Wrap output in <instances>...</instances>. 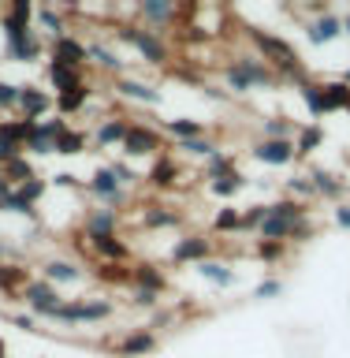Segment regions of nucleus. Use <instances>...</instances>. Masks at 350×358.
<instances>
[{
    "label": "nucleus",
    "mask_w": 350,
    "mask_h": 358,
    "mask_svg": "<svg viewBox=\"0 0 350 358\" xmlns=\"http://www.w3.org/2000/svg\"><path fill=\"white\" fill-rule=\"evenodd\" d=\"M86 56H89V60H97L101 71H112L116 78L123 75V56L116 49H108L105 41H86Z\"/></svg>",
    "instance_id": "obj_27"
},
{
    "label": "nucleus",
    "mask_w": 350,
    "mask_h": 358,
    "mask_svg": "<svg viewBox=\"0 0 350 358\" xmlns=\"http://www.w3.org/2000/svg\"><path fill=\"white\" fill-rule=\"evenodd\" d=\"M108 168H112V172H116V179H119L123 187H127V183H134V179H138V176H134V168H131V164H123V161H112Z\"/></svg>",
    "instance_id": "obj_53"
},
{
    "label": "nucleus",
    "mask_w": 350,
    "mask_h": 358,
    "mask_svg": "<svg viewBox=\"0 0 350 358\" xmlns=\"http://www.w3.org/2000/svg\"><path fill=\"white\" fill-rule=\"evenodd\" d=\"M279 291H284V284H279V280H261V284L254 287V299H276Z\"/></svg>",
    "instance_id": "obj_51"
},
{
    "label": "nucleus",
    "mask_w": 350,
    "mask_h": 358,
    "mask_svg": "<svg viewBox=\"0 0 350 358\" xmlns=\"http://www.w3.org/2000/svg\"><path fill=\"white\" fill-rule=\"evenodd\" d=\"M94 276L101 280V284H134V276H131V265H123V262H97L94 265Z\"/></svg>",
    "instance_id": "obj_33"
},
{
    "label": "nucleus",
    "mask_w": 350,
    "mask_h": 358,
    "mask_svg": "<svg viewBox=\"0 0 350 358\" xmlns=\"http://www.w3.org/2000/svg\"><path fill=\"white\" fill-rule=\"evenodd\" d=\"M27 150H30V153H38V157H49V153H56V142H52L41 127H34V131H30V138H27Z\"/></svg>",
    "instance_id": "obj_46"
},
{
    "label": "nucleus",
    "mask_w": 350,
    "mask_h": 358,
    "mask_svg": "<svg viewBox=\"0 0 350 358\" xmlns=\"http://www.w3.org/2000/svg\"><path fill=\"white\" fill-rule=\"evenodd\" d=\"M19 299L27 302V306L34 310V317H52L56 321V313H60V306H64V295H60V287H52L49 280H30L27 287L19 291Z\"/></svg>",
    "instance_id": "obj_4"
},
{
    "label": "nucleus",
    "mask_w": 350,
    "mask_h": 358,
    "mask_svg": "<svg viewBox=\"0 0 350 358\" xmlns=\"http://www.w3.org/2000/svg\"><path fill=\"white\" fill-rule=\"evenodd\" d=\"M284 190H287V198L302 201V206H306L309 198H317V194H313V187H309V179H306V176H291L287 183H284Z\"/></svg>",
    "instance_id": "obj_44"
},
{
    "label": "nucleus",
    "mask_w": 350,
    "mask_h": 358,
    "mask_svg": "<svg viewBox=\"0 0 350 358\" xmlns=\"http://www.w3.org/2000/svg\"><path fill=\"white\" fill-rule=\"evenodd\" d=\"M134 306H145V310H153L156 306V295H153V291H134Z\"/></svg>",
    "instance_id": "obj_55"
},
{
    "label": "nucleus",
    "mask_w": 350,
    "mask_h": 358,
    "mask_svg": "<svg viewBox=\"0 0 350 358\" xmlns=\"http://www.w3.org/2000/svg\"><path fill=\"white\" fill-rule=\"evenodd\" d=\"M116 351H119L123 358L150 355V351H156V336H153L150 329H134V332H127V336H123V340L116 343Z\"/></svg>",
    "instance_id": "obj_22"
},
{
    "label": "nucleus",
    "mask_w": 350,
    "mask_h": 358,
    "mask_svg": "<svg viewBox=\"0 0 350 358\" xmlns=\"http://www.w3.org/2000/svg\"><path fill=\"white\" fill-rule=\"evenodd\" d=\"M175 150H183V153H190V157H201V161H209V157L217 153V142H212V138H190V142H179Z\"/></svg>",
    "instance_id": "obj_45"
},
{
    "label": "nucleus",
    "mask_w": 350,
    "mask_h": 358,
    "mask_svg": "<svg viewBox=\"0 0 350 358\" xmlns=\"http://www.w3.org/2000/svg\"><path fill=\"white\" fill-rule=\"evenodd\" d=\"M306 179H309L313 194H317V198H328V201H335V206H340L343 194H347V183H343L335 172H328V168H317V164H313L309 172H306Z\"/></svg>",
    "instance_id": "obj_11"
},
{
    "label": "nucleus",
    "mask_w": 350,
    "mask_h": 358,
    "mask_svg": "<svg viewBox=\"0 0 350 358\" xmlns=\"http://www.w3.org/2000/svg\"><path fill=\"white\" fill-rule=\"evenodd\" d=\"M168 257H172L175 265H201V262L212 257V239L201 235V231H187V235H179V239L172 243V254Z\"/></svg>",
    "instance_id": "obj_7"
},
{
    "label": "nucleus",
    "mask_w": 350,
    "mask_h": 358,
    "mask_svg": "<svg viewBox=\"0 0 350 358\" xmlns=\"http://www.w3.org/2000/svg\"><path fill=\"white\" fill-rule=\"evenodd\" d=\"M145 183L150 187H156V190H175V183H179V161L175 157H156L153 161V168H150V176H145Z\"/></svg>",
    "instance_id": "obj_20"
},
{
    "label": "nucleus",
    "mask_w": 350,
    "mask_h": 358,
    "mask_svg": "<svg viewBox=\"0 0 350 358\" xmlns=\"http://www.w3.org/2000/svg\"><path fill=\"white\" fill-rule=\"evenodd\" d=\"M201 172H205V179L212 183V179H224V176H231V172H239V168H235V157L231 153H212L205 164H201Z\"/></svg>",
    "instance_id": "obj_41"
},
{
    "label": "nucleus",
    "mask_w": 350,
    "mask_h": 358,
    "mask_svg": "<svg viewBox=\"0 0 350 358\" xmlns=\"http://www.w3.org/2000/svg\"><path fill=\"white\" fill-rule=\"evenodd\" d=\"M265 217H268V206H246L242 209V231H254L257 235V228L265 224Z\"/></svg>",
    "instance_id": "obj_47"
},
{
    "label": "nucleus",
    "mask_w": 350,
    "mask_h": 358,
    "mask_svg": "<svg viewBox=\"0 0 350 358\" xmlns=\"http://www.w3.org/2000/svg\"><path fill=\"white\" fill-rule=\"evenodd\" d=\"M4 52H8V60H15V64H34V60H41V52H45L41 34L30 30L27 38H19V41H4Z\"/></svg>",
    "instance_id": "obj_18"
},
{
    "label": "nucleus",
    "mask_w": 350,
    "mask_h": 358,
    "mask_svg": "<svg viewBox=\"0 0 350 358\" xmlns=\"http://www.w3.org/2000/svg\"><path fill=\"white\" fill-rule=\"evenodd\" d=\"M201 94H205L209 101H228V97H231V94H224L220 86H201Z\"/></svg>",
    "instance_id": "obj_56"
},
{
    "label": "nucleus",
    "mask_w": 350,
    "mask_h": 358,
    "mask_svg": "<svg viewBox=\"0 0 350 358\" xmlns=\"http://www.w3.org/2000/svg\"><path fill=\"white\" fill-rule=\"evenodd\" d=\"M116 38H119V41H127V45H134L142 60H145V64H153V67H164L168 60H172V52H168V41L161 38V34L145 30V27L123 22V27H116Z\"/></svg>",
    "instance_id": "obj_1"
},
{
    "label": "nucleus",
    "mask_w": 350,
    "mask_h": 358,
    "mask_svg": "<svg viewBox=\"0 0 350 358\" xmlns=\"http://www.w3.org/2000/svg\"><path fill=\"white\" fill-rule=\"evenodd\" d=\"M250 187V179H246L242 172H231V176H224V179H212L209 190L217 198H235V194H242V190Z\"/></svg>",
    "instance_id": "obj_40"
},
{
    "label": "nucleus",
    "mask_w": 350,
    "mask_h": 358,
    "mask_svg": "<svg viewBox=\"0 0 350 358\" xmlns=\"http://www.w3.org/2000/svg\"><path fill=\"white\" fill-rule=\"evenodd\" d=\"M8 15H15V19H22V22H34V15H38V8H34L30 0H11Z\"/></svg>",
    "instance_id": "obj_50"
},
{
    "label": "nucleus",
    "mask_w": 350,
    "mask_h": 358,
    "mask_svg": "<svg viewBox=\"0 0 350 358\" xmlns=\"http://www.w3.org/2000/svg\"><path fill=\"white\" fill-rule=\"evenodd\" d=\"M138 19L145 22V30L161 34L168 22H175V4H172V0H142V4H138Z\"/></svg>",
    "instance_id": "obj_12"
},
{
    "label": "nucleus",
    "mask_w": 350,
    "mask_h": 358,
    "mask_svg": "<svg viewBox=\"0 0 350 358\" xmlns=\"http://www.w3.org/2000/svg\"><path fill=\"white\" fill-rule=\"evenodd\" d=\"M332 220L340 224L343 231H350V201H340V206L332 209Z\"/></svg>",
    "instance_id": "obj_54"
},
{
    "label": "nucleus",
    "mask_w": 350,
    "mask_h": 358,
    "mask_svg": "<svg viewBox=\"0 0 350 358\" xmlns=\"http://www.w3.org/2000/svg\"><path fill=\"white\" fill-rule=\"evenodd\" d=\"M212 231H220V235H239V231H242V209H235V206L217 209V217H212Z\"/></svg>",
    "instance_id": "obj_39"
},
{
    "label": "nucleus",
    "mask_w": 350,
    "mask_h": 358,
    "mask_svg": "<svg viewBox=\"0 0 350 358\" xmlns=\"http://www.w3.org/2000/svg\"><path fill=\"white\" fill-rule=\"evenodd\" d=\"M198 273L201 280H209V284H217V287H235V268L231 265H224V262H201L198 265Z\"/></svg>",
    "instance_id": "obj_37"
},
{
    "label": "nucleus",
    "mask_w": 350,
    "mask_h": 358,
    "mask_svg": "<svg viewBox=\"0 0 350 358\" xmlns=\"http://www.w3.org/2000/svg\"><path fill=\"white\" fill-rule=\"evenodd\" d=\"M287 254V243H272V239H257V257L261 262H279Z\"/></svg>",
    "instance_id": "obj_48"
},
{
    "label": "nucleus",
    "mask_w": 350,
    "mask_h": 358,
    "mask_svg": "<svg viewBox=\"0 0 350 358\" xmlns=\"http://www.w3.org/2000/svg\"><path fill=\"white\" fill-rule=\"evenodd\" d=\"M52 108H56V97L45 94L41 86H19V112H22V120L41 123V120H49Z\"/></svg>",
    "instance_id": "obj_9"
},
{
    "label": "nucleus",
    "mask_w": 350,
    "mask_h": 358,
    "mask_svg": "<svg viewBox=\"0 0 350 358\" xmlns=\"http://www.w3.org/2000/svg\"><path fill=\"white\" fill-rule=\"evenodd\" d=\"M321 86H324V105H328V112H347L350 108V86L343 83V78L321 83Z\"/></svg>",
    "instance_id": "obj_38"
},
{
    "label": "nucleus",
    "mask_w": 350,
    "mask_h": 358,
    "mask_svg": "<svg viewBox=\"0 0 350 358\" xmlns=\"http://www.w3.org/2000/svg\"><path fill=\"white\" fill-rule=\"evenodd\" d=\"M0 108H19V86L0 78Z\"/></svg>",
    "instance_id": "obj_49"
},
{
    "label": "nucleus",
    "mask_w": 350,
    "mask_h": 358,
    "mask_svg": "<svg viewBox=\"0 0 350 358\" xmlns=\"http://www.w3.org/2000/svg\"><path fill=\"white\" fill-rule=\"evenodd\" d=\"M231 67H235V71H239V75H242L254 90H261V86H279L276 71L261 60V56H235Z\"/></svg>",
    "instance_id": "obj_10"
},
{
    "label": "nucleus",
    "mask_w": 350,
    "mask_h": 358,
    "mask_svg": "<svg viewBox=\"0 0 350 358\" xmlns=\"http://www.w3.org/2000/svg\"><path fill=\"white\" fill-rule=\"evenodd\" d=\"M52 60H64V64H71V67H82L89 56H86V41H78V38H56L52 41Z\"/></svg>",
    "instance_id": "obj_24"
},
{
    "label": "nucleus",
    "mask_w": 350,
    "mask_h": 358,
    "mask_svg": "<svg viewBox=\"0 0 350 358\" xmlns=\"http://www.w3.org/2000/svg\"><path fill=\"white\" fill-rule=\"evenodd\" d=\"M4 254H8V246H4V243H0V262H4Z\"/></svg>",
    "instance_id": "obj_60"
},
{
    "label": "nucleus",
    "mask_w": 350,
    "mask_h": 358,
    "mask_svg": "<svg viewBox=\"0 0 350 358\" xmlns=\"http://www.w3.org/2000/svg\"><path fill=\"white\" fill-rule=\"evenodd\" d=\"M52 179V187H60V190H82V183L71 176V172H56V176H49Z\"/></svg>",
    "instance_id": "obj_52"
},
{
    "label": "nucleus",
    "mask_w": 350,
    "mask_h": 358,
    "mask_svg": "<svg viewBox=\"0 0 350 358\" xmlns=\"http://www.w3.org/2000/svg\"><path fill=\"white\" fill-rule=\"evenodd\" d=\"M343 83H347V86H350V67H347V71H343Z\"/></svg>",
    "instance_id": "obj_61"
},
{
    "label": "nucleus",
    "mask_w": 350,
    "mask_h": 358,
    "mask_svg": "<svg viewBox=\"0 0 350 358\" xmlns=\"http://www.w3.org/2000/svg\"><path fill=\"white\" fill-rule=\"evenodd\" d=\"M131 276H134V284H138L142 291H153V295H161V291L168 287V276L153 262H134L131 265Z\"/></svg>",
    "instance_id": "obj_23"
},
{
    "label": "nucleus",
    "mask_w": 350,
    "mask_h": 358,
    "mask_svg": "<svg viewBox=\"0 0 350 358\" xmlns=\"http://www.w3.org/2000/svg\"><path fill=\"white\" fill-rule=\"evenodd\" d=\"M347 116H350V108H347Z\"/></svg>",
    "instance_id": "obj_62"
},
{
    "label": "nucleus",
    "mask_w": 350,
    "mask_h": 358,
    "mask_svg": "<svg viewBox=\"0 0 350 358\" xmlns=\"http://www.w3.org/2000/svg\"><path fill=\"white\" fill-rule=\"evenodd\" d=\"M82 268H78L75 262H67V257H49V262L41 265V280H49L52 287L60 284H82Z\"/></svg>",
    "instance_id": "obj_15"
},
{
    "label": "nucleus",
    "mask_w": 350,
    "mask_h": 358,
    "mask_svg": "<svg viewBox=\"0 0 350 358\" xmlns=\"http://www.w3.org/2000/svg\"><path fill=\"white\" fill-rule=\"evenodd\" d=\"M0 176L8 179L11 187H22V183H30V179H38V172H34V161L30 157H15V161H8L4 168H0Z\"/></svg>",
    "instance_id": "obj_36"
},
{
    "label": "nucleus",
    "mask_w": 350,
    "mask_h": 358,
    "mask_svg": "<svg viewBox=\"0 0 350 358\" xmlns=\"http://www.w3.org/2000/svg\"><path fill=\"white\" fill-rule=\"evenodd\" d=\"M250 157L257 164H268V168H287L291 161H298L295 142H276V138H257L250 145Z\"/></svg>",
    "instance_id": "obj_8"
},
{
    "label": "nucleus",
    "mask_w": 350,
    "mask_h": 358,
    "mask_svg": "<svg viewBox=\"0 0 350 358\" xmlns=\"http://www.w3.org/2000/svg\"><path fill=\"white\" fill-rule=\"evenodd\" d=\"M119 213L112 209H86L82 213V231L86 239H94V235H119Z\"/></svg>",
    "instance_id": "obj_19"
},
{
    "label": "nucleus",
    "mask_w": 350,
    "mask_h": 358,
    "mask_svg": "<svg viewBox=\"0 0 350 358\" xmlns=\"http://www.w3.org/2000/svg\"><path fill=\"white\" fill-rule=\"evenodd\" d=\"M142 224L150 231H161V228H179L183 224V213L179 209H168V206H145L142 213Z\"/></svg>",
    "instance_id": "obj_28"
},
{
    "label": "nucleus",
    "mask_w": 350,
    "mask_h": 358,
    "mask_svg": "<svg viewBox=\"0 0 350 358\" xmlns=\"http://www.w3.org/2000/svg\"><path fill=\"white\" fill-rule=\"evenodd\" d=\"M0 358H8V343L4 340H0Z\"/></svg>",
    "instance_id": "obj_58"
},
{
    "label": "nucleus",
    "mask_w": 350,
    "mask_h": 358,
    "mask_svg": "<svg viewBox=\"0 0 350 358\" xmlns=\"http://www.w3.org/2000/svg\"><path fill=\"white\" fill-rule=\"evenodd\" d=\"M30 268L27 265H15V262H0V291L4 295H19L22 287L30 284Z\"/></svg>",
    "instance_id": "obj_26"
},
{
    "label": "nucleus",
    "mask_w": 350,
    "mask_h": 358,
    "mask_svg": "<svg viewBox=\"0 0 350 358\" xmlns=\"http://www.w3.org/2000/svg\"><path fill=\"white\" fill-rule=\"evenodd\" d=\"M34 22H38L41 34H49V38H67V15L60 8H38V15H34Z\"/></svg>",
    "instance_id": "obj_30"
},
{
    "label": "nucleus",
    "mask_w": 350,
    "mask_h": 358,
    "mask_svg": "<svg viewBox=\"0 0 350 358\" xmlns=\"http://www.w3.org/2000/svg\"><path fill=\"white\" fill-rule=\"evenodd\" d=\"M343 34H350V15L343 19Z\"/></svg>",
    "instance_id": "obj_59"
},
{
    "label": "nucleus",
    "mask_w": 350,
    "mask_h": 358,
    "mask_svg": "<svg viewBox=\"0 0 350 358\" xmlns=\"http://www.w3.org/2000/svg\"><path fill=\"white\" fill-rule=\"evenodd\" d=\"M15 194L22 198V201H27V206H38V201L45 198V194H49V179H30V183H22V187H15Z\"/></svg>",
    "instance_id": "obj_43"
},
{
    "label": "nucleus",
    "mask_w": 350,
    "mask_h": 358,
    "mask_svg": "<svg viewBox=\"0 0 350 358\" xmlns=\"http://www.w3.org/2000/svg\"><path fill=\"white\" fill-rule=\"evenodd\" d=\"M321 145H324V127H321V123H306V127H298V134H295V153L298 157L317 153Z\"/></svg>",
    "instance_id": "obj_34"
},
{
    "label": "nucleus",
    "mask_w": 350,
    "mask_h": 358,
    "mask_svg": "<svg viewBox=\"0 0 350 358\" xmlns=\"http://www.w3.org/2000/svg\"><path fill=\"white\" fill-rule=\"evenodd\" d=\"M82 190L89 198H97L101 201V209H112V213H119L123 206L131 201V194H127V187L116 179V172L105 164V168H97L94 176H89V183H82Z\"/></svg>",
    "instance_id": "obj_2"
},
{
    "label": "nucleus",
    "mask_w": 350,
    "mask_h": 358,
    "mask_svg": "<svg viewBox=\"0 0 350 358\" xmlns=\"http://www.w3.org/2000/svg\"><path fill=\"white\" fill-rule=\"evenodd\" d=\"M89 97H94V90L89 86H78V90H67V94H56V116H78V112H86Z\"/></svg>",
    "instance_id": "obj_25"
},
{
    "label": "nucleus",
    "mask_w": 350,
    "mask_h": 358,
    "mask_svg": "<svg viewBox=\"0 0 350 358\" xmlns=\"http://www.w3.org/2000/svg\"><path fill=\"white\" fill-rule=\"evenodd\" d=\"M164 131L179 142H190V138H205V123L201 120H190V116H179V120H164Z\"/></svg>",
    "instance_id": "obj_32"
},
{
    "label": "nucleus",
    "mask_w": 350,
    "mask_h": 358,
    "mask_svg": "<svg viewBox=\"0 0 350 358\" xmlns=\"http://www.w3.org/2000/svg\"><path fill=\"white\" fill-rule=\"evenodd\" d=\"M343 34V19L335 11H324V15H313V22L306 27V38L313 45H332Z\"/></svg>",
    "instance_id": "obj_17"
},
{
    "label": "nucleus",
    "mask_w": 350,
    "mask_h": 358,
    "mask_svg": "<svg viewBox=\"0 0 350 358\" xmlns=\"http://www.w3.org/2000/svg\"><path fill=\"white\" fill-rule=\"evenodd\" d=\"M89 250H94L101 262L131 265V246H127V239H119V235H94V239H89Z\"/></svg>",
    "instance_id": "obj_16"
},
{
    "label": "nucleus",
    "mask_w": 350,
    "mask_h": 358,
    "mask_svg": "<svg viewBox=\"0 0 350 358\" xmlns=\"http://www.w3.org/2000/svg\"><path fill=\"white\" fill-rule=\"evenodd\" d=\"M116 94L127 101H138V105H161V90L153 83H142V78H131V75L116 78Z\"/></svg>",
    "instance_id": "obj_14"
},
{
    "label": "nucleus",
    "mask_w": 350,
    "mask_h": 358,
    "mask_svg": "<svg viewBox=\"0 0 350 358\" xmlns=\"http://www.w3.org/2000/svg\"><path fill=\"white\" fill-rule=\"evenodd\" d=\"M45 75H49V83H52L56 94H67V90L86 86L82 67H71V64H64V60H49V64H45Z\"/></svg>",
    "instance_id": "obj_13"
},
{
    "label": "nucleus",
    "mask_w": 350,
    "mask_h": 358,
    "mask_svg": "<svg viewBox=\"0 0 350 358\" xmlns=\"http://www.w3.org/2000/svg\"><path fill=\"white\" fill-rule=\"evenodd\" d=\"M86 142H89V134H86V131L67 127L60 138H56V153H60V157H75V153H82V150H86Z\"/></svg>",
    "instance_id": "obj_42"
},
{
    "label": "nucleus",
    "mask_w": 350,
    "mask_h": 358,
    "mask_svg": "<svg viewBox=\"0 0 350 358\" xmlns=\"http://www.w3.org/2000/svg\"><path fill=\"white\" fill-rule=\"evenodd\" d=\"M116 306H112L108 299H67L60 313H56V321L60 324H97V321H108Z\"/></svg>",
    "instance_id": "obj_3"
},
{
    "label": "nucleus",
    "mask_w": 350,
    "mask_h": 358,
    "mask_svg": "<svg viewBox=\"0 0 350 358\" xmlns=\"http://www.w3.org/2000/svg\"><path fill=\"white\" fill-rule=\"evenodd\" d=\"M127 131H131V120L127 116H105L97 123V131H94V142L97 145H123V138H127Z\"/></svg>",
    "instance_id": "obj_21"
},
{
    "label": "nucleus",
    "mask_w": 350,
    "mask_h": 358,
    "mask_svg": "<svg viewBox=\"0 0 350 358\" xmlns=\"http://www.w3.org/2000/svg\"><path fill=\"white\" fill-rule=\"evenodd\" d=\"M295 120H287V116H268L261 120V138H276V142H295Z\"/></svg>",
    "instance_id": "obj_35"
},
{
    "label": "nucleus",
    "mask_w": 350,
    "mask_h": 358,
    "mask_svg": "<svg viewBox=\"0 0 350 358\" xmlns=\"http://www.w3.org/2000/svg\"><path fill=\"white\" fill-rule=\"evenodd\" d=\"M15 324H19V329H38V317H34V313H19V317H15Z\"/></svg>",
    "instance_id": "obj_57"
},
{
    "label": "nucleus",
    "mask_w": 350,
    "mask_h": 358,
    "mask_svg": "<svg viewBox=\"0 0 350 358\" xmlns=\"http://www.w3.org/2000/svg\"><path fill=\"white\" fill-rule=\"evenodd\" d=\"M119 150L127 157H161L164 134L156 127H150V123H131V131H127V138H123Z\"/></svg>",
    "instance_id": "obj_6"
},
{
    "label": "nucleus",
    "mask_w": 350,
    "mask_h": 358,
    "mask_svg": "<svg viewBox=\"0 0 350 358\" xmlns=\"http://www.w3.org/2000/svg\"><path fill=\"white\" fill-rule=\"evenodd\" d=\"M38 127V123H30V120H0V142H8V145H15V150H27V138H30V131Z\"/></svg>",
    "instance_id": "obj_29"
},
{
    "label": "nucleus",
    "mask_w": 350,
    "mask_h": 358,
    "mask_svg": "<svg viewBox=\"0 0 350 358\" xmlns=\"http://www.w3.org/2000/svg\"><path fill=\"white\" fill-rule=\"evenodd\" d=\"M250 41L257 45V52H261V60L272 67L279 64H291V60H298V52H295V45L291 41H284L279 34H272V30H250Z\"/></svg>",
    "instance_id": "obj_5"
},
{
    "label": "nucleus",
    "mask_w": 350,
    "mask_h": 358,
    "mask_svg": "<svg viewBox=\"0 0 350 358\" xmlns=\"http://www.w3.org/2000/svg\"><path fill=\"white\" fill-rule=\"evenodd\" d=\"M298 97H302V105H306V112H309L313 120L328 116V105H324V86L317 83V78L302 83V86H298Z\"/></svg>",
    "instance_id": "obj_31"
}]
</instances>
